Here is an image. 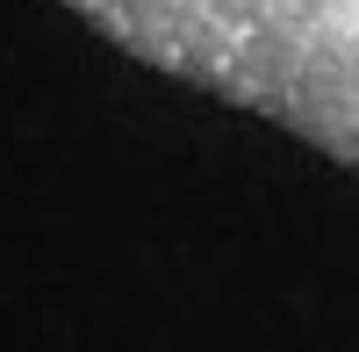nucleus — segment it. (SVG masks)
<instances>
[{"label":"nucleus","mask_w":359,"mask_h":352,"mask_svg":"<svg viewBox=\"0 0 359 352\" xmlns=\"http://www.w3.org/2000/svg\"><path fill=\"white\" fill-rule=\"evenodd\" d=\"M115 50L359 172V0H65Z\"/></svg>","instance_id":"nucleus-1"}]
</instances>
